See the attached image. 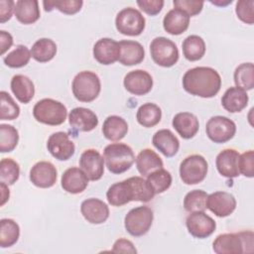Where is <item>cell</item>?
Wrapping results in <instances>:
<instances>
[{"mask_svg": "<svg viewBox=\"0 0 254 254\" xmlns=\"http://www.w3.org/2000/svg\"><path fill=\"white\" fill-rule=\"evenodd\" d=\"M139 8L150 16H155L161 12L164 6L163 0H137Z\"/></svg>", "mask_w": 254, "mask_h": 254, "instance_id": "cell-48", "label": "cell"}, {"mask_svg": "<svg viewBox=\"0 0 254 254\" xmlns=\"http://www.w3.org/2000/svg\"><path fill=\"white\" fill-rule=\"evenodd\" d=\"M240 154L234 149H224L217 156L215 165L218 173L225 178L232 179L240 175L238 168Z\"/></svg>", "mask_w": 254, "mask_h": 254, "instance_id": "cell-20", "label": "cell"}, {"mask_svg": "<svg viewBox=\"0 0 254 254\" xmlns=\"http://www.w3.org/2000/svg\"><path fill=\"white\" fill-rule=\"evenodd\" d=\"M189 25L190 16L177 8L170 10L163 19V27L165 31L174 36H178L186 32Z\"/></svg>", "mask_w": 254, "mask_h": 254, "instance_id": "cell-25", "label": "cell"}, {"mask_svg": "<svg viewBox=\"0 0 254 254\" xmlns=\"http://www.w3.org/2000/svg\"><path fill=\"white\" fill-rule=\"evenodd\" d=\"M128 132L126 120L117 115L108 116L102 125V133L107 140L120 141Z\"/></svg>", "mask_w": 254, "mask_h": 254, "instance_id": "cell-30", "label": "cell"}, {"mask_svg": "<svg viewBox=\"0 0 254 254\" xmlns=\"http://www.w3.org/2000/svg\"><path fill=\"white\" fill-rule=\"evenodd\" d=\"M123 84L128 92L134 95H145L153 87V77L144 69H135L125 75Z\"/></svg>", "mask_w": 254, "mask_h": 254, "instance_id": "cell-13", "label": "cell"}, {"mask_svg": "<svg viewBox=\"0 0 254 254\" xmlns=\"http://www.w3.org/2000/svg\"><path fill=\"white\" fill-rule=\"evenodd\" d=\"M19 164L11 158H4L0 162V181L6 185H13L19 179Z\"/></svg>", "mask_w": 254, "mask_h": 254, "instance_id": "cell-43", "label": "cell"}, {"mask_svg": "<svg viewBox=\"0 0 254 254\" xmlns=\"http://www.w3.org/2000/svg\"><path fill=\"white\" fill-rule=\"evenodd\" d=\"M106 198L113 206H122L134 200V191L129 180L111 185L106 192Z\"/></svg>", "mask_w": 254, "mask_h": 254, "instance_id": "cell-22", "label": "cell"}, {"mask_svg": "<svg viewBox=\"0 0 254 254\" xmlns=\"http://www.w3.org/2000/svg\"><path fill=\"white\" fill-rule=\"evenodd\" d=\"M150 53L154 63L163 67H171L179 61L177 45L165 37H157L151 42Z\"/></svg>", "mask_w": 254, "mask_h": 254, "instance_id": "cell-9", "label": "cell"}, {"mask_svg": "<svg viewBox=\"0 0 254 254\" xmlns=\"http://www.w3.org/2000/svg\"><path fill=\"white\" fill-rule=\"evenodd\" d=\"M208 171V164L204 157L193 154L186 157L180 165V177L186 185H196L201 183Z\"/></svg>", "mask_w": 254, "mask_h": 254, "instance_id": "cell-7", "label": "cell"}, {"mask_svg": "<svg viewBox=\"0 0 254 254\" xmlns=\"http://www.w3.org/2000/svg\"><path fill=\"white\" fill-rule=\"evenodd\" d=\"M13 45V37L10 33L1 30L0 31V47H1V55H4L6 51H8Z\"/></svg>", "mask_w": 254, "mask_h": 254, "instance_id": "cell-51", "label": "cell"}, {"mask_svg": "<svg viewBox=\"0 0 254 254\" xmlns=\"http://www.w3.org/2000/svg\"><path fill=\"white\" fill-rule=\"evenodd\" d=\"M248 99V94L245 90L237 86H232L227 88L222 95L221 105L226 111L236 113L242 111L247 106Z\"/></svg>", "mask_w": 254, "mask_h": 254, "instance_id": "cell-27", "label": "cell"}, {"mask_svg": "<svg viewBox=\"0 0 254 254\" xmlns=\"http://www.w3.org/2000/svg\"><path fill=\"white\" fill-rule=\"evenodd\" d=\"M0 190H1V203L0 204L2 206L9 199L10 191H9V189H8V185H6L3 182L0 183Z\"/></svg>", "mask_w": 254, "mask_h": 254, "instance_id": "cell-52", "label": "cell"}, {"mask_svg": "<svg viewBox=\"0 0 254 254\" xmlns=\"http://www.w3.org/2000/svg\"><path fill=\"white\" fill-rule=\"evenodd\" d=\"M182 49L183 54L188 61L195 62L204 56L205 43L201 37L197 35H190L184 40Z\"/></svg>", "mask_w": 254, "mask_h": 254, "instance_id": "cell-34", "label": "cell"}, {"mask_svg": "<svg viewBox=\"0 0 254 254\" xmlns=\"http://www.w3.org/2000/svg\"><path fill=\"white\" fill-rule=\"evenodd\" d=\"M112 252L135 254V253H137V250H136L134 244L130 240L125 239V238H119L114 242Z\"/></svg>", "mask_w": 254, "mask_h": 254, "instance_id": "cell-49", "label": "cell"}, {"mask_svg": "<svg viewBox=\"0 0 254 254\" xmlns=\"http://www.w3.org/2000/svg\"><path fill=\"white\" fill-rule=\"evenodd\" d=\"M103 159L108 171L119 175L131 168L135 162V155L127 144L112 143L104 148Z\"/></svg>", "mask_w": 254, "mask_h": 254, "instance_id": "cell-3", "label": "cell"}, {"mask_svg": "<svg viewBox=\"0 0 254 254\" xmlns=\"http://www.w3.org/2000/svg\"><path fill=\"white\" fill-rule=\"evenodd\" d=\"M239 173L247 178L254 176V152L252 150L244 152L239 156L238 161Z\"/></svg>", "mask_w": 254, "mask_h": 254, "instance_id": "cell-46", "label": "cell"}, {"mask_svg": "<svg viewBox=\"0 0 254 254\" xmlns=\"http://www.w3.org/2000/svg\"><path fill=\"white\" fill-rule=\"evenodd\" d=\"M79 167L88 180L98 181L104 173V159L97 150L87 149L80 155Z\"/></svg>", "mask_w": 254, "mask_h": 254, "instance_id": "cell-14", "label": "cell"}, {"mask_svg": "<svg viewBox=\"0 0 254 254\" xmlns=\"http://www.w3.org/2000/svg\"><path fill=\"white\" fill-rule=\"evenodd\" d=\"M57 54L56 43L48 38L37 40L31 49L32 58L39 63H47L54 59Z\"/></svg>", "mask_w": 254, "mask_h": 254, "instance_id": "cell-33", "label": "cell"}, {"mask_svg": "<svg viewBox=\"0 0 254 254\" xmlns=\"http://www.w3.org/2000/svg\"><path fill=\"white\" fill-rule=\"evenodd\" d=\"M146 20L142 13L133 8L126 7L118 12L115 18V26L119 33L125 36H139L143 33Z\"/></svg>", "mask_w": 254, "mask_h": 254, "instance_id": "cell-8", "label": "cell"}, {"mask_svg": "<svg viewBox=\"0 0 254 254\" xmlns=\"http://www.w3.org/2000/svg\"><path fill=\"white\" fill-rule=\"evenodd\" d=\"M17 20L25 25L37 22L41 16L37 0H18L14 10Z\"/></svg>", "mask_w": 254, "mask_h": 254, "instance_id": "cell-29", "label": "cell"}, {"mask_svg": "<svg viewBox=\"0 0 254 254\" xmlns=\"http://www.w3.org/2000/svg\"><path fill=\"white\" fill-rule=\"evenodd\" d=\"M147 182L154 190L155 194L162 193L172 185V175L165 169H158L147 176Z\"/></svg>", "mask_w": 254, "mask_h": 254, "instance_id": "cell-37", "label": "cell"}, {"mask_svg": "<svg viewBox=\"0 0 254 254\" xmlns=\"http://www.w3.org/2000/svg\"><path fill=\"white\" fill-rule=\"evenodd\" d=\"M133 191H134V200L148 202L153 199L155 192L148 184L147 180H144L141 177H131L128 178Z\"/></svg>", "mask_w": 254, "mask_h": 254, "instance_id": "cell-41", "label": "cell"}, {"mask_svg": "<svg viewBox=\"0 0 254 254\" xmlns=\"http://www.w3.org/2000/svg\"><path fill=\"white\" fill-rule=\"evenodd\" d=\"M212 4H214V5H218V6H226V5H228V4H231L232 3V0H227L226 2H221V1H219V2H217V1H210Z\"/></svg>", "mask_w": 254, "mask_h": 254, "instance_id": "cell-53", "label": "cell"}, {"mask_svg": "<svg viewBox=\"0 0 254 254\" xmlns=\"http://www.w3.org/2000/svg\"><path fill=\"white\" fill-rule=\"evenodd\" d=\"M68 122L70 126L82 132H89L98 125L96 114L85 107H75L68 114Z\"/></svg>", "mask_w": 254, "mask_h": 254, "instance_id": "cell-21", "label": "cell"}, {"mask_svg": "<svg viewBox=\"0 0 254 254\" xmlns=\"http://www.w3.org/2000/svg\"><path fill=\"white\" fill-rule=\"evenodd\" d=\"M15 2L12 0H0V22L5 23L11 19Z\"/></svg>", "mask_w": 254, "mask_h": 254, "instance_id": "cell-50", "label": "cell"}, {"mask_svg": "<svg viewBox=\"0 0 254 254\" xmlns=\"http://www.w3.org/2000/svg\"><path fill=\"white\" fill-rule=\"evenodd\" d=\"M33 116L40 123L58 126L65 121L67 110L64 103L53 98H44L35 104Z\"/></svg>", "mask_w": 254, "mask_h": 254, "instance_id": "cell-4", "label": "cell"}, {"mask_svg": "<svg viewBox=\"0 0 254 254\" xmlns=\"http://www.w3.org/2000/svg\"><path fill=\"white\" fill-rule=\"evenodd\" d=\"M163 165L162 159L151 149H143L136 158L137 170L143 177H147L152 172L162 169Z\"/></svg>", "mask_w": 254, "mask_h": 254, "instance_id": "cell-31", "label": "cell"}, {"mask_svg": "<svg viewBox=\"0 0 254 254\" xmlns=\"http://www.w3.org/2000/svg\"><path fill=\"white\" fill-rule=\"evenodd\" d=\"M173 127L184 139L192 138L198 131L199 123L197 117L190 112H179L172 121Z\"/></svg>", "mask_w": 254, "mask_h": 254, "instance_id": "cell-24", "label": "cell"}, {"mask_svg": "<svg viewBox=\"0 0 254 254\" xmlns=\"http://www.w3.org/2000/svg\"><path fill=\"white\" fill-rule=\"evenodd\" d=\"M47 148L51 155L60 161L70 159L75 151L74 143L69 139L68 135L63 131L53 133L49 137Z\"/></svg>", "mask_w": 254, "mask_h": 254, "instance_id": "cell-12", "label": "cell"}, {"mask_svg": "<svg viewBox=\"0 0 254 254\" xmlns=\"http://www.w3.org/2000/svg\"><path fill=\"white\" fill-rule=\"evenodd\" d=\"M19 141L18 130L9 124L0 125V152H12Z\"/></svg>", "mask_w": 254, "mask_h": 254, "instance_id": "cell-40", "label": "cell"}, {"mask_svg": "<svg viewBox=\"0 0 254 254\" xmlns=\"http://www.w3.org/2000/svg\"><path fill=\"white\" fill-rule=\"evenodd\" d=\"M235 85L243 90H251L254 87V65L252 63H243L234 70Z\"/></svg>", "mask_w": 254, "mask_h": 254, "instance_id": "cell-36", "label": "cell"}, {"mask_svg": "<svg viewBox=\"0 0 254 254\" xmlns=\"http://www.w3.org/2000/svg\"><path fill=\"white\" fill-rule=\"evenodd\" d=\"M71 89L77 100L81 102H91L96 99L100 93V79L93 71H79L72 80Z\"/></svg>", "mask_w": 254, "mask_h": 254, "instance_id": "cell-5", "label": "cell"}, {"mask_svg": "<svg viewBox=\"0 0 254 254\" xmlns=\"http://www.w3.org/2000/svg\"><path fill=\"white\" fill-rule=\"evenodd\" d=\"M206 208L218 217H226L235 210L236 199L227 191H214L207 196Z\"/></svg>", "mask_w": 254, "mask_h": 254, "instance_id": "cell-16", "label": "cell"}, {"mask_svg": "<svg viewBox=\"0 0 254 254\" xmlns=\"http://www.w3.org/2000/svg\"><path fill=\"white\" fill-rule=\"evenodd\" d=\"M58 178V171L54 164L48 161L36 163L30 171V181L32 184L41 189L53 187Z\"/></svg>", "mask_w": 254, "mask_h": 254, "instance_id": "cell-15", "label": "cell"}, {"mask_svg": "<svg viewBox=\"0 0 254 254\" xmlns=\"http://www.w3.org/2000/svg\"><path fill=\"white\" fill-rule=\"evenodd\" d=\"M119 42L110 38H102L93 46V57L101 64L108 65L119 61L120 58Z\"/></svg>", "mask_w": 254, "mask_h": 254, "instance_id": "cell-17", "label": "cell"}, {"mask_svg": "<svg viewBox=\"0 0 254 254\" xmlns=\"http://www.w3.org/2000/svg\"><path fill=\"white\" fill-rule=\"evenodd\" d=\"M20 227L18 223L11 218H2L0 220V246L7 248L13 246L19 239Z\"/></svg>", "mask_w": 254, "mask_h": 254, "instance_id": "cell-35", "label": "cell"}, {"mask_svg": "<svg viewBox=\"0 0 254 254\" xmlns=\"http://www.w3.org/2000/svg\"><path fill=\"white\" fill-rule=\"evenodd\" d=\"M208 194L202 190H193L189 191L184 198V207L187 211H204L206 209V200Z\"/></svg>", "mask_w": 254, "mask_h": 254, "instance_id": "cell-39", "label": "cell"}, {"mask_svg": "<svg viewBox=\"0 0 254 254\" xmlns=\"http://www.w3.org/2000/svg\"><path fill=\"white\" fill-rule=\"evenodd\" d=\"M152 143L155 148L167 158L175 156L180 149L179 139L169 129H161L157 131L153 136Z\"/></svg>", "mask_w": 254, "mask_h": 254, "instance_id": "cell-23", "label": "cell"}, {"mask_svg": "<svg viewBox=\"0 0 254 254\" xmlns=\"http://www.w3.org/2000/svg\"><path fill=\"white\" fill-rule=\"evenodd\" d=\"M82 216L89 223L101 224L109 217V207L101 199L90 197L83 200L80 204Z\"/></svg>", "mask_w": 254, "mask_h": 254, "instance_id": "cell-18", "label": "cell"}, {"mask_svg": "<svg viewBox=\"0 0 254 254\" xmlns=\"http://www.w3.org/2000/svg\"><path fill=\"white\" fill-rule=\"evenodd\" d=\"M0 119L1 120H14L20 114V107L11 97V95L2 90L0 92Z\"/></svg>", "mask_w": 254, "mask_h": 254, "instance_id": "cell-44", "label": "cell"}, {"mask_svg": "<svg viewBox=\"0 0 254 254\" xmlns=\"http://www.w3.org/2000/svg\"><path fill=\"white\" fill-rule=\"evenodd\" d=\"M182 82L188 93L203 98L215 96L221 87L219 73L209 66H195L188 69Z\"/></svg>", "mask_w": 254, "mask_h": 254, "instance_id": "cell-1", "label": "cell"}, {"mask_svg": "<svg viewBox=\"0 0 254 254\" xmlns=\"http://www.w3.org/2000/svg\"><path fill=\"white\" fill-rule=\"evenodd\" d=\"M253 246L254 234L252 230L219 234L212 243V249L217 254L252 253Z\"/></svg>", "mask_w": 254, "mask_h": 254, "instance_id": "cell-2", "label": "cell"}, {"mask_svg": "<svg viewBox=\"0 0 254 254\" xmlns=\"http://www.w3.org/2000/svg\"><path fill=\"white\" fill-rule=\"evenodd\" d=\"M31 51L24 45H18L11 53L4 57V64L12 68H19L25 66L31 59Z\"/></svg>", "mask_w": 254, "mask_h": 254, "instance_id": "cell-38", "label": "cell"}, {"mask_svg": "<svg viewBox=\"0 0 254 254\" xmlns=\"http://www.w3.org/2000/svg\"><path fill=\"white\" fill-rule=\"evenodd\" d=\"M44 9L47 12H51L55 8L66 15H72L80 11L83 2L81 0H49L43 2Z\"/></svg>", "mask_w": 254, "mask_h": 254, "instance_id": "cell-42", "label": "cell"}, {"mask_svg": "<svg viewBox=\"0 0 254 254\" xmlns=\"http://www.w3.org/2000/svg\"><path fill=\"white\" fill-rule=\"evenodd\" d=\"M186 225L189 233L199 239L210 236L216 228V223L213 218L207 215L204 211L190 212L187 217Z\"/></svg>", "mask_w": 254, "mask_h": 254, "instance_id": "cell-11", "label": "cell"}, {"mask_svg": "<svg viewBox=\"0 0 254 254\" xmlns=\"http://www.w3.org/2000/svg\"><path fill=\"white\" fill-rule=\"evenodd\" d=\"M120 58L119 62L123 65H135L143 62L145 58V50L143 46L136 41L123 40L119 42Z\"/></svg>", "mask_w": 254, "mask_h": 254, "instance_id": "cell-26", "label": "cell"}, {"mask_svg": "<svg viewBox=\"0 0 254 254\" xmlns=\"http://www.w3.org/2000/svg\"><path fill=\"white\" fill-rule=\"evenodd\" d=\"M174 7L187 13L190 17L199 14L203 8L202 1L194 0H174Z\"/></svg>", "mask_w": 254, "mask_h": 254, "instance_id": "cell-47", "label": "cell"}, {"mask_svg": "<svg viewBox=\"0 0 254 254\" xmlns=\"http://www.w3.org/2000/svg\"><path fill=\"white\" fill-rule=\"evenodd\" d=\"M235 12L240 21L252 25L254 23V1L239 0L236 2Z\"/></svg>", "mask_w": 254, "mask_h": 254, "instance_id": "cell-45", "label": "cell"}, {"mask_svg": "<svg viewBox=\"0 0 254 254\" xmlns=\"http://www.w3.org/2000/svg\"><path fill=\"white\" fill-rule=\"evenodd\" d=\"M154 219L153 210L147 206H137L128 211L124 218L126 231L135 237L145 235L152 226Z\"/></svg>", "mask_w": 254, "mask_h": 254, "instance_id": "cell-6", "label": "cell"}, {"mask_svg": "<svg viewBox=\"0 0 254 254\" xmlns=\"http://www.w3.org/2000/svg\"><path fill=\"white\" fill-rule=\"evenodd\" d=\"M137 121L140 125L146 128L154 127L157 125L162 118V110L161 108L152 102H147L142 104L136 114Z\"/></svg>", "mask_w": 254, "mask_h": 254, "instance_id": "cell-32", "label": "cell"}, {"mask_svg": "<svg viewBox=\"0 0 254 254\" xmlns=\"http://www.w3.org/2000/svg\"><path fill=\"white\" fill-rule=\"evenodd\" d=\"M207 137L214 143H226L236 133L235 123L228 117L216 115L208 119L205 125Z\"/></svg>", "mask_w": 254, "mask_h": 254, "instance_id": "cell-10", "label": "cell"}, {"mask_svg": "<svg viewBox=\"0 0 254 254\" xmlns=\"http://www.w3.org/2000/svg\"><path fill=\"white\" fill-rule=\"evenodd\" d=\"M88 181L87 176L80 168L71 167L64 172L61 184L64 190L71 194H76L82 192L87 188Z\"/></svg>", "mask_w": 254, "mask_h": 254, "instance_id": "cell-19", "label": "cell"}, {"mask_svg": "<svg viewBox=\"0 0 254 254\" xmlns=\"http://www.w3.org/2000/svg\"><path fill=\"white\" fill-rule=\"evenodd\" d=\"M11 90L21 103H29L35 95L33 81L24 74H16L11 79Z\"/></svg>", "mask_w": 254, "mask_h": 254, "instance_id": "cell-28", "label": "cell"}]
</instances>
